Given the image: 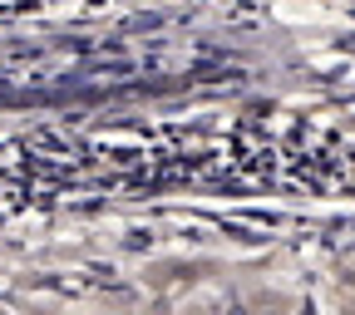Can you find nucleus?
I'll use <instances>...</instances> for the list:
<instances>
[{"label": "nucleus", "instance_id": "1", "mask_svg": "<svg viewBox=\"0 0 355 315\" xmlns=\"http://www.w3.org/2000/svg\"><path fill=\"white\" fill-rule=\"evenodd\" d=\"M222 315H247V305H242V300H232V305L222 310Z\"/></svg>", "mask_w": 355, "mask_h": 315}]
</instances>
